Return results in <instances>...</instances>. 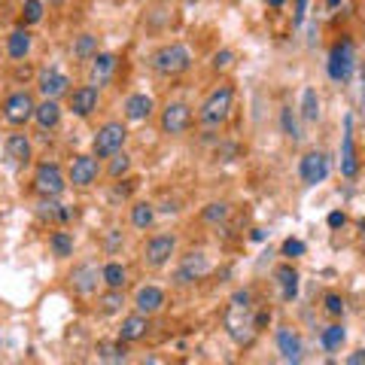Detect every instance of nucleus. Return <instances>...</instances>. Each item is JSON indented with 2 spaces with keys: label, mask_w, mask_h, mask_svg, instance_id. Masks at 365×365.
Wrapping results in <instances>:
<instances>
[{
  "label": "nucleus",
  "mask_w": 365,
  "mask_h": 365,
  "mask_svg": "<svg viewBox=\"0 0 365 365\" xmlns=\"http://www.w3.org/2000/svg\"><path fill=\"white\" fill-rule=\"evenodd\" d=\"M304 9H307V0H299V4H295V25L304 19Z\"/></svg>",
  "instance_id": "nucleus-41"
},
{
  "label": "nucleus",
  "mask_w": 365,
  "mask_h": 365,
  "mask_svg": "<svg viewBox=\"0 0 365 365\" xmlns=\"http://www.w3.org/2000/svg\"><path fill=\"white\" fill-rule=\"evenodd\" d=\"M116 71V55L113 52H101L91 58V86H104L107 79Z\"/></svg>",
  "instance_id": "nucleus-19"
},
{
  "label": "nucleus",
  "mask_w": 365,
  "mask_h": 365,
  "mask_svg": "<svg viewBox=\"0 0 365 365\" xmlns=\"http://www.w3.org/2000/svg\"><path fill=\"white\" fill-rule=\"evenodd\" d=\"M34 110H37V104H34V98L28 95V91H16V95L6 98L4 116H6V122H13V125H25V122L34 119Z\"/></svg>",
  "instance_id": "nucleus-7"
},
{
  "label": "nucleus",
  "mask_w": 365,
  "mask_h": 365,
  "mask_svg": "<svg viewBox=\"0 0 365 365\" xmlns=\"http://www.w3.org/2000/svg\"><path fill=\"white\" fill-rule=\"evenodd\" d=\"M6 158L13 165H28L31 162V140L25 134H9L6 137Z\"/></svg>",
  "instance_id": "nucleus-21"
},
{
  "label": "nucleus",
  "mask_w": 365,
  "mask_h": 365,
  "mask_svg": "<svg viewBox=\"0 0 365 365\" xmlns=\"http://www.w3.org/2000/svg\"><path fill=\"white\" fill-rule=\"evenodd\" d=\"M274 277H277L280 292H283L287 302H292L295 295H299V271H295L292 265H280L277 271H274Z\"/></svg>",
  "instance_id": "nucleus-24"
},
{
  "label": "nucleus",
  "mask_w": 365,
  "mask_h": 365,
  "mask_svg": "<svg viewBox=\"0 0 365 365\" xmlns=\"http://www.w3.org/2000/svg\"><path fill=\"white\" fill-rule=\"evenodd\" d=\"M128 168H131V158L125 153H116V155H113V165H110V177L119 180V177L128 174Z\"/></svg>",
  "instance_id": "nucleus-34"
},
{
  "label": "nucleus",
  "mask_w": 365,
  "mask_h": 365,
  "mask_svg": "<svg viewBox=\"0 0 365 365\" xmlns=\"http://www.w3.org/2000/svg\"><path fill=\"white\" fill-rule=\"evenodd\" d=\"M46 4H52V6H58V4H64V0H46Z\"/></svg>",
  "instance_id": "nucleus-45"
},
{
  "label": "nucleus",
  "mask_w": 365,
  "mask_h": 365,
  "mask_svg": "<svg viewBox=\"0 0 365 365\" xmlns=\"http://www.w3.org/2000/svg\"><path fill=\"white\" fill-rule=\"evenodd\" d=\"M64 174H61V168L55 165V162H46L37 168V174H34V189H37V195L43 198H58L61 192H64Z\"/></svg>",
  "instance_id": "nucleus-5"
},
{
  "label": "nucleus",
  "mask_w": 365,
  "mask_h": 365,
  "mask_svg": "<svg viewBox=\"0 0 365 365\" xmlns=\"http://www.w3.org/2000/svg\"><path fill=\"white\" fill-rule=\"evenodd\" d=\"M232 98H235L232 86L213 88L207 95V101L201 104V110H198L201 125H207V128H220V125L228 119V113H232Z\"/></svg>",
  "instance_id": "nucleus-2"
},
{
  "label": "nucleus",
  "mask_w": 365,
  "mask_h": 365,
  "mask_svg": "<svg viewBox=\"0 0 365 365\" xmlns=\"http://www.w3.org/2000/svg\"><path fill=\"white\" fill-rule=\"evenodd\" d=\"M253 295H250L247 289L241 292H235L232 295V302H228V311H225V329H228V335H232L235 341H250L256 332V323H253Z\"/></svg>",
  "instance_id": "nucleus-1"
},
{
  "label": "nucleus",
  "mask_w": 365,
  "mask_h": 365,
  "mask_svg": "<svg viewBox=\"0 0 365 365\" xmlns=\"http://www.w3.org/2000/svg\"><path fill=\"white\" fill-rule=\"evenodd\" d=\"M192 125V107L182 104V101H174V104H168L162 110V131L165 134H182Z\"/></svg>",
  "instance_id": "nucleus-8"
},
{
  "label": "nucleus",
  "mask_w": 365,
  "mask_h": 365,
  "mask_svg": "<svg viewBox=\"0 0 365 365\" xmlns=\"http://www.w3.org/2000/svg\"><path fill=\"white\" fill-rule=\"evenodd\" d=\"M49 247H52V253L58 256V259H67V256L73 253V237L67 235V232H55L49 237Z\"/></svg>",
  "instance_id": "nucleus-30"
},
{
  "label": "nucleus",
  "mask_w": 365,
  "mask_h": 365,
  "mask_svg": "<svg viewBox=\"0 0 365 365\" xmlns=\"http://www.w3.org/2000/svg\"><path fill=\"white\" fill-rule=\"evenodd\" d=\"M287 4V0H268V6H283Z\"/></svg>",
  "instance_id": "nucleus-44"
},
{
  "label": "nucleus",
  "mask_w": 365,
  "mask_h": 365,
  "mask_svg": "<svg viewBox=\"0 0 365 365\" xmlns=\"http://www.w3.org/2000/svg\"><path fill=\"white\" fill-rule=\"evenodd\" d=\"M326 311L332 314V317H341V314H344V299H341V295H335V292H329V295H326Z\"/></svg>",
  "instance_id": "nucleus-38"
},
{
  "label": "nucleus",
  "mask_w": 365,
  "mask_h": 365,
  "mask_svg": "<svg viewBox=\"0 0 365 365\" xmlns=\"http://www.w3.org/2000/svg\"><path fill=\"white\" fill-rule=\"evenodd\" d=\"M122 304H125L122 289H110L104 299H101V307H104V314H116V311H122Z\"/></svg>",
  "instance_id": "nucleus-33"
},
{
  "label": "nucleus",
  "mask_w": 365,
  "mask_h": 365,
  "mask_svg": "<svg viewBox=\"0 0 365 365\" xmlns=\"http://www.w3.org/2000/svg\"><path fill=\"white\" fill-rule=\"evenodd\" d=\"M153 98L150 95H131L128 101H125V119L128 122H143V119H150V113H153Z\"/></svg>",
  "instance_id": "nucleus-20"
},
{
  "label": "nucleus",
  "mask_w": 365,
  "mask_h": 365,
  "mask_svg": "<svg viewBox=\"0 0 365 365\" xmlns=\"http://www.w3.org/2000/svg\"><path fill=\"white\" fill-rule=\"evenodd\" d=\"M326 6H329V9H335V6H341V0H326Z\"/></svg>",
  "instance_id": "nucleus-43"
},
{
  "label": "nucleus",
  "mask_w": 365,
  "mask_h": 365,
  "mask_svg": "<svg viewBox=\"0 0 365 365\" xmlns=\"http://www.w3.org/2000/svg\"><path fill=\"white\" fill-rule=\"evenodd\" d=\"M162 304H165V292L158 289V287H143V289H137L134 295V307H137V314H155V311H162Z\"/></svg>",
  "instance_id": "nucleus-17"
},
{
  "label": "nucleus",
  "mask_w": 365,
  "mask_h": 365,
  "mask_svg": "<svg viewBox=\"0 0 365 365\" xmlns=\"http://www.w3.org/2000/svg\"><path fill=\"white\" fill-rule=\"evenodd\" d=\"M101 168H98V158L95 155H76L73 165H71V182L73 186H91L98 180Z\"/></svg>",
  "instance_id": "nucleus-13"
},
{
  "label": "nucleus",
  "mask_w": 365,
  "mask_h": 365,
  "mask_svg": "<svg viewBox=\"0 0 365 365\" xmlns=\"http://www.w3.org/2000/svg\"><path fill=\"white\" fill-rule=\"evenodd\" d=\"M21 16H25V25H37V21H43V0H25Z\"/></svg>",
  "instance_id": "nucleus-32"
},
{
  "label": "nucleus",
  "mask_w": 365,
  "mask_h": 365,
  "mask_svg": "<svg viewBox=\"0 0 365 365\" xmlns=\"http://www.w3.org/2000/svg\"><path fill=\"white\" fill-rule=\"evenodd\" d=\"M174 250H177V237L174 235H158V237H153V241L146 244L143 259H146V265L150 268H162V265L170 262Z\"/></svg>",
  "instance_id": "nucleus-9"
},
{
  "label": "nucleus",
  "mask_w": 365,
  "mask_h": 365,
  "mask_svg": "<svg viewBox=\"0 0 365 365\" xmlns=\"http://www.w3.org/2000/svg\"><path fill=\"white\" fill-rule=\"evenodd\" d=\"M299 174H302V180L307 182V186L323 182L329 177V158H326V153H317V150L307 153L302 158V165H299Z\"/></svg>",
  "instance_id": "nucleus-10"
},
{
  "label": "nucleus",
  "mask_w": 365,
  "mask_h": 365,
  "mask_svg": "<svg viewBox=\"0 0 365 365\" xmlns=\"http://www.w3.org/2000/svg\"><path fill=\"white\" fill-rule=\"evenodd\" d=\"M347 365H365V350H359V353H353V356L347 359Z\"/></svg>",
  "instance_id": "nucleus-42"
},
{
  "label": "nucleus",
  "mask_w": 365,
  "mask_h": 365,
  "mask_svg": "<svg viewBox=\"0 0 365 365\" xmlns=\"http://www.w3.org/2000/svg\"><path fill=\"white\" fill-rule=\"evenodd\" d=\"M98 280H101V268H98V265H91V262H86V265L73 268V274H71L73 289H76V292H83V295H91V292H95V289H98Z\"/></svg>",
  "instance_id": "nucleus-15"
},
{
  "label": "nucleus",
  "mask_w": 365,
  "mask_h": 365,
  "mask_svg": "<svg viewBox=\"0 0 365 365\" xmlns=\"http://www.w3.org/2000/svg\"><path fill=\"white\" fill-rule=\"evenodd\" d=\"M356 146H353V116L344 119V137H341V174L356 177Z\"/></svg>",
  "instance_id": "nucleus-12"
},
{
  "label": "nucleus",
  "mask_w": 365,
  "mask_h": 365,
  "mask_svg": "<svg viewBox=\"0 0 365 365\" xmlns=\"http://www.w3.org/2000/svg\"><path fill=\"white\" fill-rule=\"evenodd\" d=\"M207 268H210L207 256H204V253H189L186 259H182L180 271H177V280H180V283H192V280L204 277V274H207Z\"/></svg>",
  "instance_id": "nucleus-16"
},
{
  "label": "nucleus",
  "mask_w": 365,
  "mask_h": 365,
  "mask_svg": "<svg viewBox=\"0 0 365 365\" xmlns=\"http://www.w3.org/2000/svg\"><path fill=\"white\" fill-rule=\"evenodd\" d=\"M280 122H283V131H287V137H292V140H299V125H295V116H292V107H283L280 113Z\"/></svg>",
  "instance_id": "nucleus-36"
},
{
  "label": "nucleus",
  "mask_w": 365,
  "mask_h": 365,
  "mask_svg": "<svg viewBox=\"0 0 365 365\" xmlns=\"http://www.w3.org/2000/svg\"><path fill=\"white\" fill-rule=\"evenodd\" d=\"M71 52H73L76 61H91L98 55V37H91V34H79V37H73Z\"/></svg>",
  "instance_id": "nucleus-26"
},
{
  "label": "nucleus",
  "mask_w": 365,
  "mask_h": 365,
  "mask_svg": "<svg viewBox=\"0 0 365 365\" xmlns=\"http://www.w3.org/2000/svg\"><path fill=\"white\" fill-rule=\"evenodd\" d=\"M283 256H289V259L304 256V244L299 241V237H287V241H283Z\"/></svg>",
  "instance_id": "nucleus-37"
},
{
  "label": "nucleus",
  "mask_w": 365,
  "mask_h": 365,
  "mask_svg": "<svg viewBox=\"0 0 365 365\" xmlns=\"http://www.w3.org/2000/svg\"><path fill=\"white\" fill-rule=\"evenodd\" d=\"M232 58H235V55L228 52V49L216 52V55H213V67H216V71H225V67H232Z\"/></svg>",
  "instance_id": "nucleus-39"
},
{
  "label": "nucleus",
  "mask_w": 365,
  "mask_h": 365,
  "mask_svg": "<svg viewBox=\"0 0 365 365\" xmlns=\"http://www.w3.org/2000/svg\"><path fill=\"white\" fill-rule=\"evenodd\" d=\"M37 86H40V95H43L46 101H58L61 95H67V86H71V79H67L61 71L49 67V71H43V73H40Z\"/></svg>",
  "instance_id": "nucleus-11"
},
{
  "label": "nucleus",
  "mask_w": 365,
  "mask_h": 365,
  "mask_svg": "<svg viewBox=\"0 0 365 365\" xmlns=\"http://www.w3.org/2000/svg\"><path fill=\"white\" fill-rule=\"evenodd\" d=\"M302 116H304V122L319 119V98L314 88H304V95H302Z\"/></svg>",
  "instance_id": "nucleus-28"
},
{
  "label": "nucleus",
  "mask_w": 365,
  "mask_h": 365,
  "mask_svg": "<svg viewBox=\"0 0 365 365\" xmlns=\"http://www.w3.org/2000/svg\"><path fill=\"white\" fill-rule=\"evenodd\" d=\"M34 119H37V125L43 131L55 128V125L61 122V107L58 101H43V104H37V110H34Z\"/></svg>",
  "instance_id": "nucleus-23"
},
{
  "label": "nucleus",
  "mask_w": 365,
  "mask_h": 365,
  "mask_svg": "<svg viewBox=\"0 0 365 365\" xmlns=\"http://www.w3.org/2000/svg\"><path fill=\"white\" fill-rule=\"evenodd\" d=\"M146 329H150V319L146 314H131L122 319V329H119V341H140L146 335Z\"/></svg>",
  "instance_id": "nucleus-22"
},
{
  "label": "nucleus",
  "mask_w": 365,
  "mask_h": 365,
  "mask_svg": "<svg viewBox=\"0 0 365 365\" xmlns=\"http://www.w3.org/2000/svg\"><path fill=\"white\" fill-rule=\"evenodd\" d=\"M204 220L207 222H225L228 220V204H207V207H204Z\"/></svg>",
  "instance_id": "nucleus-35"
},
{
  "label": "nucleus",
  "mask_w": 365,
  "mask_h": 365,
  "mask_svg": "<svg viewBox=\"0 0 365 365\" xmlns=\"http://www.w3.org/2000/svg\"><path fill=\"white\" fill-rule=\"evenodd\" d=\"M344 222H347V216H344V213H329V225H332V228H341Z\"/></svg>",
  "instance_id": "nucleus-40"
},
{
  "label": "nucleus",
  "mask_w": 365,
  "mask_h": 365,
  "mask_svg": "<svg viewBox=\"0 0 365 365\" xmlns=\"http://www.w3.org/2000/svg\"><path fill=\"white\" fill-rule=\"evenodd\" d=\"M353 43L344 37L341 43L332 46V55H329V76L335 79V83H344V79H350L353 73Z\"/></svg>",
  "instance_id": "nucleus-6"
},
{
  "label": "nucleus",
  "mask_w": 365,
  "mask_h": 365,
  "mask_svg": "<svg viewBox=\"0 0 365 365\" xmlns=\"http://www.w3.org/2000/svg\"><path fill=\"white\" fill-rule=\"evenodd\" d=\"M6 52H9V58H13V61H21L31 52V34L25 28L13 31V34H9V40H6Z\"/></svg>",
  "instance_id": "nucleus-25"
},
{
  "label": "nucleus",
  "mask_w": 365,
  "mask_h": 365,
  "mask_svg": "<svg viewBox=\"0 0 365 365\" xmlns=\"http://www.w3.org/2000/svg\"><path fill=\"white\" fill-rule=\"evenodd\" d=\"M153 220H155L153 204L140 201V204H134V207H131V222H134L137 228H150V225H153Z\"/></svg>",
  "instance_id": "nucleus-29"
},
{
  "label": "nucleus",
  "mask_w": 365,
  "mask_h": 365,
  "mask_svg": "<svg viewBox=\"0 0 365 365\" xmlns=\"http://www.w3.org/2000/svg\"><path fill=\"white\" fill-rule=\"evenodd\" d=\"M344 338H347V335H344V326L335 323V326H329L326 332H323V347H326V350H338L341 344H344Z\"/></svg>",
  "instance_id": "nucleus-31"
},
{
  "label": "nucleus",
  "mask_w": 365,
  "mask_h": 365,
  "mask_svg": "<svg viewBox=\"0 0 365 365\" xmlns=\"http://www.w3.org/2000/svg\"><path fill=\"white\" fill-rule=\"evenodd\" d=\"M101 280H104L110 289H122L125 283H128V271H125L119 262H110V265L101 268Z\"/></svg>",
  "instance_id": "nucleus-27"
},
{
  "label": "nucleus",
  "mask_w": 365,
  "mask_h": 365,
  "mask_svg": "<svg viewBox=\"0 0 365 365\" xmlns=\"http://www.w3.org/2000/svg\"><path fill=\"white\" fill-rule=\"evenodd\" d=\"M153 67L158 73H165V76L186 73L192 67V55H189V49L182 43H168L153 55Z\"/></svg>",
  "instance_id": "nucleus-3"
},
{
  "label": "nucleus",
  "mask_w": 365,
  "mask_h": 365,
  "mask_svg": "<svg viewBox=\"0 0 365 365\" xmlns=\"http://www.w3.org/2000/svg\"><path fill=\"white\" fill-rule=\"evenodd\" d=\"M277 347L283 353V359L289 365H299L302 362V338L292 332V329H280L277 332Z\"/></svg>",
  "instance_id": "nucleus-18"
},
{
  "label": "nucleus",
  "mask_w": 365,
  "mask_h": 365,
  "mask_svg": "<svg viewBox=\"0 0 365 365\" xmlns=\"http://www.w3.org/2000/svg\"><path fill=\"white\" fill-rule=\"evenodd\" d=\"M125 140H128V128H125L122 122H107L104 128L95 134V143H91V146H95L98 158H110V155L122 153Z\"/></svg>",
  "instance_id": "nucleus-4"
},
{
  "label": "nucleus",
  "mask_w": 365,
  "mask_h": 365,
  "mask_svg": "<svg viewBox=\"0 0 365 365\" xmlns=\"http://www.w3.org/2000/svg\"><path fill=\"white\" fill-rule=\"evenodd\" d=\"M71 110L76 116H91V113L98 110V88L95 86H79L71 91Z\"/></svg>",
  "instance_id": "nucleus-14"
}]
</instances>
